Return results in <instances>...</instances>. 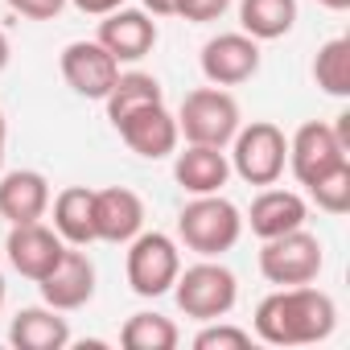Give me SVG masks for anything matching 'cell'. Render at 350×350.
<instances>
[{
    "label": "cell",
    "mask_w": 350,
    "mask_h": 350,
    "mask_svg": "<svg viewBox=\"0 0 350 350\" xmlns=\"http://www.w3.org/2000/svg\"><path fill=\"white\" fill-rule=\"evenodd\" d=\"M256 338L268 346H313L325 342L338 325V305L325 288L284 284L256 305Z\"/></svg>",
    "instance_id": "cell-1"
},
{
    "label": "cell",
    "mask_w": 350,
    "mask_h": 350,
    "mask_svg": "<svg viewBox=\"0 0 350 350\" xmlns=\"http://www.w3.org/2000/svg\"><path fill=\"white\" fill-rule=\"evenodd\" d=\"M239 235H243V215L223 194H194L178 215V239L194 256L219 260L223 252L239 243Z\"/></svg>",
    "instance_id": "cell-2"
},
{
    "label": "cell",
    "mask_w": 350,
    "mask_h": 350,
    "mask_svg": "<svg viewBox=\"0 0 350 350\" xmlns=\"http://www.w3.org/2000/svg\"><path fill=\"white\" fill-rule=\"evenodd\" d=\"M169 293L178 297V309L186 317H194V321H219V317H227L235 309L239 280H235V272L227 264L202 256L198 264H190V268L178 272V280H173Z\"/></svg>",
    "instance_id": "cell-3"
},
{
    "label": "cell",
    "mask_w": 350,
    "mask_h": 350,
    "mask_svg": "<svg viewBox=\"0 0 350 350\" xmlns=\"http://www.w3.org/2000/svg\"><path fill=\"white\" fill-rule=\"evenodd\" d=\"M227 161H231V173H239L247 186H276L288 161V136L272 120L239 124V132L231 136Z\"/></svg>",
    "instance_id": "cell-4"
},
{
    "label": "cell",
    "mask_w": 350,
    "mask_h": 350,
    "mask_svg": "<svg viewBox=\"0 0 350 350\" xmlns=\"http://www.w3.org/2000/svg\"><path fill=\"white\" fill-rule=\"evenodd\" d=\"M239 103L227 87H198L182 99L178 107V132L186 136V144H211V148H227L231 136L239 132Z\"/></svg>",
    "instance_id": "cell-5"
},
{
    "label": "cell",
    "mask_w": 350,
    "mask_h": 350,
    "mask_svg": "<svg viewBox=\"0 0 350 350\" xmlns=\"http://www.w3.org/2000/svg\"><path fill=\"white\" fill-rule=\"evenodd\" d=\"M128 284L136 297H165L182 272V247L178 239H169L165 231H140L128 239Z\"/></svg>",
    "instance_id": "cell-6"
},
{
    "label": "cell",
    "mask_w": 350,
    "mask_h": 350,
    "mask_svg": "<svg viewBox=\"0 0 350 350\" xmlns=\"http://www.w3.org/2000/svg\"><path fill=\"white\" fill-rule=\"evenodd\" d=\"M321 264H325L321 239L309 235L305 227L284 231L276 239H264V247H260V272L276 288H284V284H313L321 276Z\"/></svg>",
    "instance_id": "cell-7"
},
{
    "label": "cell",
    "mask_w": 350,
    "mask_h": 350,
    "mask_svg": "<svg viewBox=\"0 0 350 350\" xmlns=\"http://www.w3.org/2000/svg\"><path fill=\"white\" fill-rule=\"evenodd\" d=\"M342 161H350V148L338 140L334 124L309 120V124H301V128L293 132V140H288V165H293V178H297L301 186L317 182L321 173H329V169L342 165Z\"/></svg>",
    "instance_id": "cell-8"
},
{
    "label": "cell",
    "mask_w": 350,
    "mask_h": 350,
    "mask_svg": "<svg viewBox=\"0 0 350 350\" xmlns=\"http://www.w3.org/2000/svg\"><path fill=\"white\" fill-rule=\"evenodd\" d=\"M198 66H202L211 87H239V83L260 75V42L247 38L243 29L239 33H219L202 46Z\"/></svg>",
    "instance_id": "cell-9"
},
{
    "label": "cell",
    "mask_w": 350,
    "mask_h": 350,
    "mask_svg": "<svg viewBox=\"0 0 350 350\" xmlns=\"http://www.w3.org/2000/svg\"><path fill=\"white\" fill-rule=\"evenodd\" d=\"M38 288H42V301H46L50 309H58V313L83 309V305L95 297V264H91V256H87L83 247H70V243H66L62 260L38 280Z\"/></svg>",
    "instance_id": "cell-10"
},
{
    "label": "cell",
    "mask_w": 350,
    "mask_h": 350,
    "mask_svg": "<svg viewBox=\"0 0 350 350\" xmlns=\"http://www.w3.org/2000/svg\"><path fill=\"white\" fill-rule=\"evenodd\" d=\"M116 132H120V140H124L136 157H144V161L173 157V152H178V140H182L178 116H173L165 103H148V107L124 116V120L116 124Z\"/></svg>",
    "instance_id": "cell-11"
},
{
    "label": "cell",
    "mask_w": 350,
    "mask_h": 350,
    "mask_svg": "<svg viewBox=\"0 0 350 350\" xmlns=\"http://www.w3.org/2000/svg\"><path fill=\"white\" fill-rule=\"evenodd\" d=\"M5 252H9V264H13L25 280L38 284V280L62 260L66 243H62V235H58L54 227H46L42 219H33V223H13V227H9Z\"/></svg>",
    "instance_id": "cell-12"
},
{
    "label": "cell",
    "mask_w": 350,
    "mask_h": 350,
    "mask_svg": "<svg viewBox=\"0 0 350 350\" xmlns=\"http://www.w3.org/2000/svg\"><path fill=\"white\" fill-rule=\"evenodd\" d=\"M62 79L75 95L83 99H103L111 91V83L120 79V62L99 46V42H70L58 58Z\"/></svg>",
    "instance_id": "cell-13"
},
{
    "label": "cell",
    "mask_w": 350,
    "mask_h": 350,
    "mask_svg": "<svg viewBox=\"0 0 350 350\" xmlns=\"http://www.w3.org/2000/svg\"><path fill=\"white\" fill-rule=\"evenodd\" d=\"M95 42L116 58V62H140L152 46H157V21L144 9H111L99 21Z\"/></svg>",
    "instance_id": "cell-14"
},
{
    "label": "cell",
    "mask_w": 350,
    "mask_h": 350,
    "mask_svg": "<svg viewBox=\"0 0 350 350\" xmlns=\"http://www.w3.org/2000/svg\"><path fill=\"white\" fill-rule=\"evenodd\" d=\"M144 231V198L128 186L95 190V243H128Z\"/></svg>",
    "instance_id": "cell-15"
},
{
    "label": "cell",
    "mask_w": 350,
    "mask_h": 350,
    "mask_svg": "<svg viewBox=\"0 0 350 350\" xmlns=\"http://www.w3.org/2000/svg\"><path fill=\"white\" fill-rule=\"evenodd\" d=\"M173 178L186 194H223L231 178V161L227 148L211 144H186L182 152H173Z\"/></svg>",
    "instance_id": "cell-16"
},
{
    "label": "cell",
    "mask_w": 350,
    "mask_h": 350,
    "mask_svg": "<svg viewBox=\"0 0 350 350\" xmlns=\"http://www.w3.org/2000/svg\"><path fill=\"white\" fill-rule=\"evenodd\" d=\"M50 182L46 173L38 169H13L0 178V219L9 227L13 223H33V219H46L50 211Z\"/></svg>",
    "instance_id": "cell-17"
},
{
    "label": "cell",
    "mask_w": 350,
    "mask_h": 350,
    "mask_svg": "<svg viewBox=\"0 0 350 350\" xmlns=\"http://www.w3.org/2000/svg\"><path fill=\"white\" fill-rule=\"evenodd\" d=\"M305 219H309V206H305V198L297 194V190H260L256 194V202H252V211H247V227H252V235L256 239H276V235H284V231H297V227H305Z\"/></svg>",
    "instance_id": "cell-18"
},
{
    "label": "cell",
    "mask_w": 350,
    "mask_h": 350,
    "mask_svg": "<svg viewBox=\"0 0 350 350\" xmlns=\"http://www.w3.org/2000/svg\"><path fill=\"white\" fill-rule=\"evenodd\" d=\"M9 342L17 350H66L70 346V325L58 309L33 305V309H21L9 321Z\"/></svg>",
    "instance_id": "cell-19"
},
{
    "label": "cell",
    "mask_w": 350,
    "mask_h": 350,
    "mask_svg": "<svg viewBox=\"0 0 350 350\" xmlns=\"http://www.w3.org/2000/svg\"><path fill=\"white\" fill-rule=\"evenodd\" d=\"M50 206H54V231L62 235V243L70 247L95 243V190L66 186L58 198H50Z\"/></svg>",
    "instance_id": "cell-20"
},
{
    "label": "cell",
    "mask_w": 350,
    "mask_h": 350,
    "mask_svg": "<svg viewBox=\"0 0 350 350\" xmlns=\"http://www.w3.org/2000/svg\"><path fill=\"white\" fill-rule=\"evenodd\" d=\"M297 25V0H239V29L256 42H276Z\"/></svg>",
    "instance_id": "cell-21"
},
{
    "label": "cell",
    "mask_w": 350,
    "mask_h": 350,
    "mask_svg": "<svg viewBox=\"0 0 350 350\" xmlns=\"http://www.w3.org/2000/svg\"><path fill=\"white\" fill-rule=\"evenodd\" d=\"M148 103H165V91H161V83L152 79V75H144V70H120V79L111 83V91L103 95V107H107V120H111V128L124 120V116H132V111H140V107H148Z\"/></svg>",
    "instance_id": "cell-22"
},
{
    "label": "cell",
    "mask_w": 350,
    "mask_h": 350,
    "mask_svg": "<svg viewBox=\"0 0 350 350\" xmlns=\"http://www.w3.org/2000/svg\"><path fill=\"white\" fill-rule=\"evenodd\" d=\"M178 342H182V329L165 313H132L120 329L124 350H173Z\"/></svg>",
    "instance_id": "cell-23"
},
{
    "label": "cell",
    "mask_w": 350,
    "mask_h": 350,
    "mask_svg": "<svg viewBox=\"0 0 350 350\" xmlns=\"http://www.w3.org/2000/svg\"><path fill=\"white\" fill-rule=\"evenodd\" d=\"M313 83L334 95V99H346L350 95V38H329L317 58H313Z\"/></svg>",
    "instance_id": "cell-24"
},
{
    "label": "cell",
    "mask_w": 350,
    "mask_h": 350,
    "mask_svg": "<svg viewBox=\"0 0 350 350\" xmlns=\"http://www.w3.org/2000/svg\"><path fill=\"white\" fill-rule=\"evenodd\" d=\"M305 190H309V198L317 202V211H325V215H346V211H350V161L334 165L329 173H321V178L309 182Z\"/></svg>",
    "instance_id": "cell-25"
},
{
    "label": "cell",
    "mask_w": 350,
    "mask_h": 350,
    "mask_svg": "<svg viewBox=\"0 0 350 350\" xmlns=\"http://www.w3.org/2000/svg\"><path fill=\"white\" fill-rule=\"evenodd\" d=\"M252 346V329L231 325V321H202V329L194 334V350H247Z\"/></svg>",
    "instance_id": "cell-26"
},
{
    "label": "cell",
    "mask_w": 350,
    "mask_h": 350,
    "mask_svg": "<svg viewBox=\"0 0 350 350\" xmlns=\"http://www.w3.org/2000/svg\"><path fill=\"white\" fill-rule=\"evenodd\" d=\"M231 9V0H178V17L194 21V25H211Z\"/></svg>",
    "instance_id": "cell-27"
},
{
    "label": "cell",
    "mask_w": 350,
    "mask_h": 350,
    "mask_svg": "<svg viewBox=\"0 0 350 350\" xmlns=\"http://www.w3.org/2000/svg\"><path fill=\"white\" fill-rule=\"evenodd\" d=\"M66 5H70V0H9V9L29 17V21H54Z\"/></svg>",
    "instance_id": "cell-28"
},
{
    "label": "cell",
    "mask_w": 350,
    "mask_h": 350,
    "mask_svg": "<svg viewBox=\"0 0 350 350\" xmlns=\"http://www.w3.org/2000/svg\"><path fill=\"white\" fill-rule=\"evenodd\" d=\"M70 5H75L79 13H87V17H107L111 9L124 5V0H70Z\"/></svg>",
    "instance_id": "cell-29"
},
{
    "label": "cell",
    "mask_w": 350,
    "mask_h": 350,
    "mask_svg": "<svg viewBox=\"0 0 350 350\" xmlns=\"http://www.w3.org/2000/svg\"><path fill=\"white\" fill-rule=\"evenodd\" d=\"M148 17H178V0H140Z\"/></svg>",
    "instance_id": "cell-30"
},
{
    "label": "cell",
    "mask_w": 350,
    "mask_h": 350,
    "mask_svg": "<svg viewBox=\"0 0 350 350\" xmlns=\"http://www.w3.org/2000/svg\"><path fill=\"white\" fill-rule=\"evenodd\" d=\"M9 58H13V50H9V38H5V29H0V70L9 66Z\"/></svg>",
    "instance_id": "cell-31"
},
{
    "label": "cell",
    "mask_w": 350,
    "mask_h": 350,
    "mask_svg": "<svg viewBox=\"0 0 350 350\" xmlns=\"http://www.w3.org/2000/svg\"><path fill=\"white\" fill-rule=\"evenodd\" d=\"M321 9H329V13H346L350 9V0H317Z\"/></svg>",
    "instance_id": "cell-32"
},
{
    "label": "cell",
    "mask_w": 350,
    "mask_h": 350,
    "mask_svg": "<svg viewBox=\"0 0 350 350\" xmlns=\"http://www.w3.org/2000/svg\"><path fill=\"white\" fill-rule=\"evenodd\" d=\"M5 144H9V124H5V111H0V165H5Z\"/></svg>",
    "instance_id": "cell-33"
},
{
    "label": "cell",
    "mask_w": 350,
    "mask_h": 350,
    "mask_svg": "<svg viewBox=\"0 0 350 350\" xmlns=\"http://www.w3.org/2000/svg\"><path fill=\"white\" fill-rule=\"evenodd\" d=\"M0 305H5V272H0Z\"/></svg>",
    "instance_id": "cell-34"
}]
</instances>
